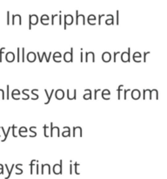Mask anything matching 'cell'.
<instances>
[{
  "mask_svg": "<svg viewBox=\"0 0 167 179\" xmlns=\"http://www.w3.org/2000/svg\"><path fill=\"white\" fill-rule=\"evenodd\" d=\"M124 87L123 85H119V87H118V99L120 100V93H121V88Z\"/></svg>",
  "mask_w": 167,
  "mask_h": 179,
  "instance_id": "cell-6",
  "label": "cell"
},
{
  "mask_svg": "<svg viewBox=\"0 0 167 179\" xmlns=\"http://www.w3.org/2000/svg\"><path fill=\"white\" fill-rule=\"evenodd\" d=\"M105 17V14H99L98 15V24H101V18Z\"/></svg>",
  "mask_w": 167,
  "mask_h": 179,
  "instance_id": "cell-18",
  "label": "cell"
},
{
  "mask_svg": "<svg viewBox=\"0 0 167 179\" xmlns=\"http://www.w3.org/2000/svg\"><path fill=\"white\" fill-rule=\"evenodd\" d=\"M128 91H131V89H124V99L126 100L127 99V92Z\"/></svg>",
  "mask_w": 167,
  "mask_h": 179,
  "instance_id": "cell-14",
  "label": "cell"
},
{
  "mask_svg": "<svg viewBox=\"0 0 167 179\" xmlns=\"http://www.w3.org/2000/svg\"><path fill=\"white\" fill-rule=\"evenodd\" d=\"M59 22H58V24L59 25H62V14H59Z\"/></svg>",
  "mask_w": 167,
  "mask_h": 179,
  "instance_id": "cell-22",
  "label": "cell"
},
{
  "mask_svg": "<svg viewBox=\"0 0 167 179\" xmlns=\"http://www.w3.org/2000/svg\"><path fill=\"white\" fill-rule=\"evenodd\" d=\"M57 16H58V15L57 14H53L52 16V24H54V19H55V18H56V17H57Z\"/></svg>",
  "mask_w": 167,
  "mask_h": 179,
  "instance_id": "cell-20",
  "label": "cell"
},
{
  "mask_svg": "<svg viewBox=\"0 0 167 179\" xmlns=\"http://www.w3.org/2000/svg\"><path fill=\"white\" fill-rule=\"evenodd\" d=\"M116 14H117V20H116V24H119V11L118 10L116 11Z\"/></svg>",
  "mask_w": 167,
  "mask_h": 179,
  "instance_id": "cell-8",
  "label": "cell"
},
{
  "mask_svg": "<svg viewBox=\"0 0 167 179\" xmlns=\"http://www.w3.org/2000/svg\"><path fill=\"white\" fill-rule=\"evenodd\" d=\"M91 21H96V16L93 14H91L88 17V24H91V25H94L96 23H91Z\"/></svg>",
  "mask_w": 167,
  "mask_h": 179,
  "instance_id": "cell-2",
  "label": "cell"
},
{
  "mask_svg": "<svg viewBox=\"0 0 167 179\" xmlns=\"http://www.w3.org/2000/svg\"><path fill=\"white\" fill-rule=\"evenodd\" d=\"M7 24H10V11H7Z\"/></svg>",
  "mask_w": 167,
  "mask_h": 179,
  "instance_id": "cell-24",
  "label": "cell"
},
{
  "mask_svg": "<svg viewBox=\"0 0 167 179\" xmlns=\"http://www.w3.org/2000/svg\"><path fill=\"white\" fill-rule=\"evenodd\" d=\"M5 47H2V48L0 49V62H2V55H3V53L5 52Z\"/></svg>",
  "mask_w": 167,
  "mask_h": 179,
  "instance_id": "cell-10",
  "label": "cell"
},
{
  "mask_svg": "<svg viewBox=\"0 0 167 179\" xmlns=\"http://www.w3.org/2000/svg\"><path fill=\"white\" fill-rule=\"evenodd\" d=\"M9 88H10V86L9 85H7V90H6V99L7 100H9Z\"/></svg>",
  "mask_w": 167,
  "mask_h": 179,
  "instance_id": "cell-17",
  "label": "cell"
},
{
  "mask_svg": "<svg viewBox=\"0 0 167 179\" xmlns=\"http://www.w3.org/2000/svg\"><path fill=\"white\" fill-rule=\"evenodd\" d=\"M145 94H146V90H145V89H144L143 90V99L144 100H145Z\"/></svg>",
  "mask_w": 167,
  "mask_h": 179,
  "instance_id": "cell-27",
  "label": "cell"
},
{
  "mask_svg": "<svg viewBox=\"0 0 167 179\" xmlns=\"http://www.w3.org/2000/svg\"><path fill=\"white\" fill-rule=\"evenodd\" d=\"M17 50H18V53H17V57H18V59H17V61H18V62H20V48L18 47Z\"/></svg>",
  "mask_w": 167,
  "mask_h": 179,
  "instance_id": "cell-9",
  "label": "cell"
},
{
  "mask_svg": "<svg viewBox=\"0 0 167 179\" xmlns=\"http://www.w3.org/2000/svg\"><path fill=\"white\" fill-rule=\"evenodd\" d=\"M49 128V126H47V125H44V136L45 137H48V135H47V129Z\"/></svg>",
  "mask_w": 167,
  "mask_h": 179,
  "instance_id": "cell-11",
  "label": "cell"
},
{
  "mask_svg": "<svg viewBox=\"0 0 167 179\" xmlns=\"http://www.w3.org/2000/svg\"><path fill=\"white\" fill-rule=\"evenodd\" d=\"M15 167V165L14 164H12V166H11V169H10L9 170V173H8V177H6V178H8V177H10V174H11V171H12V170H13V168H14Z\"/></svg>",
  "mask_w": 167,
  "mask_h": 179,
  "instance_id": "cell-21",
  "label": "cell"
},
{
  "mask_svg": "<svg viewBox=\"0 0 167 179\" xmlns=\"http://www.w3.org/2000/svg\"><path fill=\"white\" fill-rule=\"evenodd\" d=\"M85 91H86V92H88L89 94H85V95H84V99H85V100H89V99H90V100H91L92 98H91V90H90V89H86Z\"/></svg>",
  "mask_w": 167,
  "mask_h": 179,
  "instance_id": "cell-3",
  "label": "cell"
},
{
  "mask_svg": "<svg viewBox=\"0 0 167 179\" xmlns=\"http://www.w3.org/2000/svg\"><path fill=\"white\" fill-rule=\"evenodd\" d=\"M81 50V53H80V55H81V58H80V61L83 62V49H80Z\"/></svg>",
  "mask_w": 167,
  "mask_h": 179,
  "instance_id": "cell-28",
  "label": "cell"
},
{
  "mask_svg": "<svg viewBox=\"0 0 167 179\" xmlns=\"http://www.w3.org/2000/svg\"><path fill=\"white\" fill-rule=\"evenodd\" d=\"M36 167H37V173L38 174V169H39V168H38V164H37V165H36Z\"/></svg>",
  "mask_w": 167,
  "mask_h": 179,
  "instance_id": "cell-31",
  "label": "cell"
},
{
  "mask_svg": "<svg viewBox=\"0 0 167 179\" xmlns=\"http://www.w3.org/2000/svg\"><path fill=\"white\" fill-rule=\"evenodd\" d=\"M34 162H36V160H31V164H30V167H31V174L33 173Z\"/></svg>",
  "mask_w": 167,
  "mask_h": 179,
  "instance_id": "cell-5",
  "label": "cell"
},
{
  "mask_svg": "<svg viewBox=\"0 0 167 179\" xmlns=\"http://www.w3.org/2000/svg\"><path fill=\"white\" fill-rule=\"evenodd\" d=\"M69 98H70V90L67 89V99L69 100Z\"/></svg>",
  "mask_w": 167,
  "mask_h": 179,
  "instance_id": "cell-29",
  "label": "cell"
},
{
  "mask_svg": "<svg viewBox=\"0 0 167 179\" xmlns=\"http://www.w3.org/2000/svg\"><path fill=\"white\" fill-rule=\"evenodd\" d=\"M78 165H79V164H77V163H75V164H74V167H75L74 169H75V172H76L77 175H79V173L77 171V166H78Z\"/></svg>",
  "mask_w": 167,
  "mask_h": 179,
  "instance_id": "cell-19",
  "label": "cell"
},
{
  "mask_svg": "<svg viewBox=\"0 0 167 179\" xmlns=\"http://www.w3.org/2000/svg\"><path fill=\"white\" fill-rule=\"evenodd\" d=\"M98 91H100V89H95V95H94V99L95 100H97V94H98Z\"/></svg>",
  "mask_w": 167,
  "mask_h": 179,
  "instance_id": "cell-26",
  "label": "cell"
},
{
  "mask_svg": "<svg viewBox=\"0 0 167 179\" xmlns=\"http://www.w3.org/2000/svg\"><path fill=\"white\" fill-rule=\"evenodd\" d=\"M24 48H22V61H25V56H24Z\"/></svg>",
  "mask_w": 167,
  "mask_h": 179,
  "instance_id": "cell-15",
  "label": "cell"
},
{
  "mask_svg": "<svg viewBox=\"0 0 167 179\" xmlns=\"http://www.w3.org/2000/svg\"><path fill=\"white\" fill-rule=\"evenodd\" d=\"M119 52H118V53H117V52H115L114 53V54H113V55H114V59H113V61H114V62H116V60H117V59H116V56H117V55H118V54H119Z\"/></svg>",
  "mask_w": 167,
  "mask_h": 179,
  "instance_id": "cell-25",
  "label": "cell"
},
{
  "mask_svg": "<svg viewBox=\"0 0 167 179\" xmlns=\"http://www.w3.org/2000/svg\"><path fill=\"white\" fill-rule=\"evenodd\" d=\"M50 126H51V134H50V136H51V137H52L53 136V129H53L52 122H51V123H50Z\"/></svg>",
  "mask_w": 167,
  "mask_h": 179,
  "instance_id": "cell-13",
  "label": "cell"
},
{
  "mask_svg": "<svg viewBox=\"0 0 167 179\" xmlns=\"http://www.w3.org/2000/svg\"><path fill=\"white\" fill-rule=\"evenodd\" d=\"M76 14H77V18H76V24H78V11H76Z\"/></svg>",
  "mask_w": 167,
  "mask_h": 179,
  "instance_id": "cell-23",
  "label": "cell"
},
{
  "mask_svg": "<svg viewBox=\"0 0 167 179\" xmlns=\"http://www.w3.org/2000/svg\"><path fill=\"white\" fill-rule=\"evenodd\" d=\"M86 61L88 62V53H86Z\"/></svg>",
  "mask_w": 167,
  "mask_h": 179,
  "instance_id": "cell-30",
  "label": "cell"
},
{
  "mask_svg": "<svg viewBox=\"0 0 167 179\" xmlns=\"http://www.w3.org/2000/svg\"><path fill=\"white\" fill-rule=\"evenodd\" d=\"M17 129V126H15V125H12L11 126V129H12V136H13V137H17V136H16V134H15V129Z\"/></svg>",
  "mask_w": 167,
  "mask_h": 179,
  "instance_id": "cell-12",
  "label": "cell"
},
{
  "mask_svg": "<svg viewBox=\"0 0 167 179\" xmlns=\"http://www.w3.org/2000/svg\"><path fill=\"white\" fill-rule=\"evenodd\" d=\"M44 93L46 94V96H47V99H48V101L47 102H44V104H45V105H48V103L51 102V99H52V95H53V93H54V91H55V90H54V89H52L50 94H48V91L46 90V89H44Z\"/></svg>",
  "mask_w": 167,
  "mask_h": 179,
  "instance_id": "cell-1",
  "label": "cell"
},
{
  "mask_svg": "<svg viewBox=\"0 0 167 179\" xmlns=\"http://www.w3.org/2000/svg\"><path fill=\"white\" fill-rule=\"evenodd\" d=\"M53 60L56 62V58H61L62 57V55H61V53H58V52H57V53H55L54 54H53Z\"/></svg>",
  "mask_w": 167,
  "mask_h": 179,
  "instance_id": "cell-4",
  "label": "cell"
},
{
  "mask_svg": "<svg viewBox=\"0 0 167 179\" xmlns=\"http://www.w3.org/2000/svg\"><path fill=\"white\" fill-rule=\"evenodd\" d=\"M149 53H151V52H146V53L144 52V63L146 62V55L149 54Z\"/></svg>",
  "mask_w": 167,
  "mask_h": 179,
  "instance_id": "cell-16",
  "label": "cell"
},
{
  "mask_svg": "<svg viewBox=\"0 0 167 179\" xmlns=\"http://www.w3.org/2000/svg\"><path fill=\"white\" fill-rule=\"evenodd\" d=\"M137 57H139V58H141V57H142V56H141V53H139V52H136V53H134L133 56H132L133 59H135Z\"/></svg>",
  "mask_w": 167,
  "mask_h": 179,
  "instance_id": "cell-7",
  "label": "cell"
}]
</instances>
